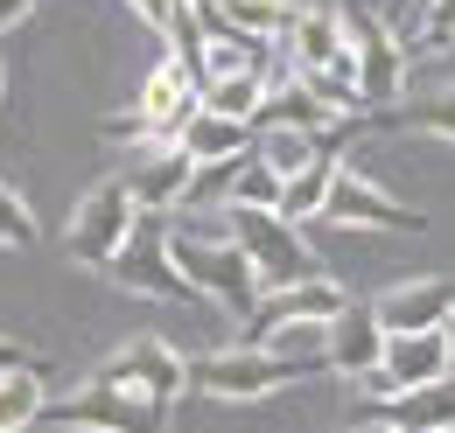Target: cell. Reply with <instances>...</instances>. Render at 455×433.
<instances>
[{
	"mask_svg": "<svg viewBox=\"0 0 455 433\" xmlns=\"http://www.w3.org/2000/svg\"><path fill=\"white\" fill-rule=\"evenodd\" d=\"M337 168H343V161H308L301 175H287V182H281V203H274V216H287V224H301V216H323V196H330Z\"/></svg>",
	"mask_w": 455,
	"mask_h": 433,
	"instance_id": "44dd1931",
	"label": "cell"
},
{
	"mask_svg": "<svg viewBox=\"0 0 455 433\" xmlns=\"http://www.w3.org/2000/svg\"><path fill=\"white\" fill-rule=\"evenodd\" d=\"M92 384H119V391H140V398H155V405H169L175 391L189 384V357H175L169 342H155V335H140V342H126L113 364L99 371Z\"/></svg>",
	"mask_w": 455,
	"mask_h": 433,
	"instance_id": "9c48e42d",
	"label": "cell"
},
{
	"mask_svg": "<svg viewBox=\"0 0 455 433\" xmlns=\"http://www.w3.org/2000/svg\"><path fill=\"white\" fill-rule=\"evenodd\" d=\"M274 203H281V175L245 154L238 175H231V210H274Z\"/></svg>",
	"mask_w": 455,
	"mask_h": 433,
	"instance_id": "d4e9b609",
	"label": "cell"
},
{
	"mask_svg": "<svg viewBox=\"0 0 455 433\" xmlns=\"http://www.w3.org/2000/svg\"><path fill=\"white\" fill-rule=\"evenodd\" d=\"M36 420L50 427H92V433H162L169 427V405L140 398V391H119V384H84L57 405H43Z\"/></svg>",
	"mask_w": 455,
	"mask_h": 433,
	"instance_id": "277c9868",
	"label": "cell"
},
{
	"mask_svg": "<svg viewBox=\"0 0 455 433\" xmlns=\"http://www.w3.org/2000/svg\"><path fill=\"white\" fill-rule=\"evenodd\" d=\"M43 371H50V364H28V371H0V433L36 427V413H43Z\"/></svg>",
	"mask_w": 455,
	"mask_h": 433,
	"instance_id": "ffe728a7",
	"label": "cell"
},
{
	"mask_svg": "<svg viewBox=\"0 0 455 433\" xmlns=\"http://www.w3.org/2000/svg\"><path fill=\"white\" fill-rule=\"evenodd\" d=\"M252 161H267L274 175H301V168L315 161V133H287V126H267V133H252Z\"/></svg>",
	"mask_w": 455,
	"mask_h": 433,
	"instance_id": "cb8c5ba5",
	"label": "cell"
},
{
	"mask_svg": "<svg viewBox=\"0 0 455 433\" xmlns=\"http://www.w3.org/2000/svg\"><path fill=\"white\" fill-rule=\"evenodd\" d=\"M420 35H427V50H455V0H427L420 7Z\"/></svg>",
	"mask_w": 455,
	"mask_h": 433,
	"instance_id": "83f0119b",
	"label": "cell"
},
{
	"mask_svg": "<svg viewBox=\"0 0 455 433\" xmlns=\"http://www.w3.org/2000/svg\"><path fill=\"white\" fill-rule=\"evenodd\" d=\"M294 378H315V364L301 357H274V350H211V357H189V384L218 391V398H267Z\"/></svg>",
	"mask_w": 455,
	"mask_h": 433,
	"instance_id": "3957f363",
	"label": "cell"
},
{
	"mask_svg": "<svg viewBox=\"0 0 455 433\" xmlns=\"http://www.w3.org/2000/svg\"><path fill=\"white\" fill-rule=\"evenodd\" d=\"M371 315L386 335H413V328H442L455 315V287L449 279H406L393 294H379L371 301Z\"/></svg>",
	"mask_w": 455,
	"mask_h": 433,
	"instance_id": "2e32d148",
	"label": "cell"
},
{
	"mask_svg": "<svg viewBox=\"0 0 455 433\" xmlns=\"http://www.w3.org/2000/svg\"><path fill=\"white\" fill-rule=\"evenodd\" d=\"M323 216L330 224H371V231H427V216L393 203L379 182H364V175H350L337 168V182H330V196H323Z\"/></svg>",
	"mask_w": 455,
	"mask_h": 433,
	"instance_id": "4fadbf2b",
	"label": "cell"
},
{
	"mask_svg": "<svg viewBox=\"0 0 455 433\" xmlns=\"http://www.w3.org/2000/svg\"><path fill=\"white\" fill-rule=\"evenodd\" d=\"M371 433H393V427H371Z\"/></svg>",
	"mask_w": 455,
	"mask_h": 433,
	"instance_id": "836d02e7",
	"label": "cell"
},
{
	"mask_svg": "<svg viewBox=\"0 0 455 433\" xmlns=\"http://www.w3.org/2000/svg\"><path fill=\"white\" fill-rule=\"evenodd\" d=\"M231 245L252 259V272H259V294H274V287H294V279H315V252L301 245V231L287 224V216L274 210H231Z\"/></svg>",
	"mask_w": 455,
	"mask_h": 433,
	"instance_id": "7a4b0ae2",
	"label": "cell"
},
{
	"mask_svg": "<svg viewBox=\"0 0 455 433\" xmlns=\"http://www.w3.org/2000/svg\"><path fill=\"white\" fill-rule=\"evenodd\" d=\"M259 98H267V77H259V70H231V77H211V84H204V112H225V119H245V126H252Z\"/></svg>",
	"mask_w": 455,
	"mask_h": 433,
	"instance_id": "7402d4cb",
	"label": "cell"
},
{
	"mask_svg": "<svg viewBox=\"0 0 455 433\" xmlns=\"http://www.w3.org/2000/svg\"><path fill=\"white\" fill-rule=\"evenodd\" d=\"M28 7H36V0H0V35H7L14 21H28Z\"/></svg>",
	"mask_w": 455,
	"mask_h": 433,
	"instance_id": "1f68e13d",
	"label": "cell"
},
{
	"mask_svg": "<svg viewBox=\"0 0 455 433\" xmlns=\"http://www.w3.org/2000/svg\"><path fill=\"white\" fill-rule=\"evenodd\" d=\"M350 91H357L364 112L399 106V91H406V43H399L379 14H364L357 35H350Z\"/></svg>",
	"mask_w": 455,
	"mask_h": 433,
	"instance_id": "5b68a950",
	"label": "cell"
},
{
	"mask_svg": "<svg viewBox=\"0 0 455 433\" xmlns=\"http://www.w3.org/2000/svg\"><path fill=\"white\" fill-rule=\"evenodd\" d=\"M28 364H43V357H36V350H21V342H7V335H0V371H28Z\"/></svg>",
	"mask_w": 455,
	"mask_h": 433,
	"instance_id": "4dcf8cb0",
	"label": "cell"
},
{
	"mask_svg": "<svg viewBox=\"0 0 455 433\" xmlns=\"http://www.w3.org/2000/svg\"><path fill=\"white\" fill-rule=\"evenodd\" d=\"M126 287V294H148V301H196L189 294V279L175 272V259H169V238H162V224L155 216H140L133 224V238L113 252V266H106Z\"/></svg>",
	"mask_w": 455,
	"mask_h": 433,
	"instance_id": "52a82bcc",
	"label": "cell"
},
{
	"mask_svg": "<svg viewBox=\"0 0 455 433\" xmlns=\"http://www.w3.org/2000/svg\"><path fill=\"white\" fill-rule=\"evenodd\" d=\"M337 112L323 106V98H308V84L301 77H287V84H274L267 98H259V112H252V133H267V126H287V133H323Z\"/></svg>",
	"mask_w": 455,
	"mask_h": 433,
	"instance_id": "ac0fdd59",
	"label": "cell"
},
{
	"mask_svg": "<svg viewBox=\"0 0 455 433\" xmlns=\"http://www.w3.org/2000/svg\"><path fill=\"white\" fill-rule=\"evenodd\" d=\"M231 175H238V161H196L189 189H182V210H189V203H218V210H225L231 203Z\"/></svg>",
	"mask_w": 455,
	"mask_h": 433,
	"instance_id": "484cf974",
	"label": "cell"
},
{
	"mask_svg": "<svg viewBox=\"0 0 455 433\" xmlns=\"http://www.w3.org/2000/svg\"><path fill=\"white\" fill-rule=\"evenodd\" d=\"M133 224H140V210H133V196H126V182H99L84 203H77V216H70V259L77 266H113V252L133 238Z\"/></svg>",
	"mask_w": 455,
	"mask_h": 433,
	"instance_id": "8992f818",
	"label": "cell"
},
{
	"mask_svg": "<svg viewBox=\"0 0 455 433\" xmlns=\"http://www.w3.org/2000/svg\"><path fill=\"white\" fill-rule=\"evenodd\" d=\"M0 245H14V252H28L36 245V210L0 182Z\"/></svg>",
	"mask_w": 455,
	"mask_h": 433,
	"instance_id": "4316f807",
	"label": "cell"
},
{
	"mask_svg": "<svg viewBox=\"0 0 455 433\" xmlns=\"http://www.w3.org/2000/svg\"><path fill=\"white\" fill-rule=\"evenodd\" d=\"M337 308H350V294H343L337 279H294V287H274V294H259V308L245 315V350H259L274 328H287V322H330Z\"/></svg>",
	"mask_w": 455,
	"mask_h": 433,
	"instance_id": "ba28073f",
	"label": "cell"
},
{
	"mask_svg": "<svg viewBox=\"0 0 455 433\" xmlns=\"http://www.w3.org/2000/svg\"><path fill=\"white\" fill-rule=\"evenodd\" d=\"M126 7H133V14H140L155 35H169V21L182 14V7H189V0H126Z\"/></svg>",
	"mask_w": 455,
	"mask_h": 433,
	"instance_id": "f1b7e54d",
	"label": "cell"
},
{
	"mask_svg": "<svg viewBox=\"0 0 455 433\" xmlns=\"http://www.w3.org/2000/svg\"><path fill=\"white\" fill-rule=\"evenodd\" d=\"M169 259H175V272L189 279V294L218 301V308H231V315H252V308H259V272H252V259H245L231 238L175 231V238H169Z\"/></svg>",
	"mask_w": 455,
	"mask_h": 433,
	"instance_id": "6da1fadb",
	"label": "cell"
},
{
	"mask_svg": "<svg viewBox=\"0 0 455 433\" xmlns=\"http://www.w3.org/2000/svg\"><path fill=\"white\" fill-rule=\"evenodd\" d=\"M427 378H449V350H442V328H413V335H386V357L379 371L364 378L371 398H393V391H413Z\"/></svg>",
	"mask_w": 455,
	"mask_h": 433,
	"instance_id": "7c38bea8",
	"label": "cell"
},
{
	"mask_svg": "<svg viewBox=\"0 0 455 433\" xmlns=\"http://www.w3.org/2000/svg\"><path fill=\"white\" fill-rule=\"evenodd\" d=\"M175 147H182L189 161H245V154H252V126H245V119H225V112H204V106H196V119L175 133Z\"/></svg>",
	"mask_w": 455,
	"mask_h": 433,
	"instance_id": "e0dca14e",
	"label": "cell"
},
{
	"mask_svg": "<svg viewBox=\"0 0 455 433\" xmlns=\"http://www.w3.org/2000/svg\"><path fill=\"white\" fill-rule=\"evenodd\" d=\"M204 7L218 21H231V28L259 35V43H287L294 21H301V0H204Z\"/></svg>",
	"mask_w": 455,
	"mask_h": 433,
	"instance_id": "d6986e66",
	"label": "cell"
},
{
	"mask_svg": "<svg viewBox=\"0 0 455 433\" xmlns=\"http://www.w3.org/2000/svg\"><path fill=\"white\" fill-rule=\"evenodd\" d=\"M287 56H294L301 77H350V28L330 7H301L294 35H287Z\"/></svg>",
	"mask_w": 455,
	"mask_h": 433,
	"instance_id": "9a60e30c",
	"label": "cell"
},
{
	"mask_svg": "<svg viewBox=\"0 0 455 433\" xmlns=\"http://www.w3.org/2000/svg\"><path fill=\"white\" fill-rule=\"evenodd\" d=\"M106 140H140V147H148V119H140V112H126V119H106Z\"/></svg>",
	"mask_w": 455,
	"mask_h": 433,
	"instance_id": "f546056e",
	"label": "cell"
},
{
	"mask_svg": "<svg viewBox=\"0 0 455 433\" xmlns=\"http://www.w3.org/2000/svg\"><path fill=\"white\" fill-rule=\"evenodd\" d=\"M442 350H449V378H455V315L442 322Z\"/></svg>",
	"mask_w": 455,
	"mask_h": 433,
	"instance_id": "d6a6232c",
	"label": "cell"
},
{
	"mask_svg": "<svg viewBox=\"0 0 455 433\" xmlns=\"http://www.w3.org/2000/svg\"><path fill=\"white\" fill-rule=\"evenodd\" d=\"M357 427H393V433H455V378H427L413 391L357 405Z\"/></svg>",
	"mask_w": 455,
	"mask_h": 433,
	"instance_id": "30bf717a",
	"label": "cell"
},
{
	"mask_svg": "<svg viewBox=\"0 0 455 433\" xmlns=\"http://www.w3.org/2000/svg\"><path fill=\"white\" fill-rule=\"evenodd\" d=\"M379 357H386V328H379V315H371L364 301H350V308H337V315L323 322V371L364 384L379 371Z\"/></svg>",
	"mask_w": 455,
	"mask_h": 433,
	"instance_id": "8fae6325",
	"label": "cell"
},
{
	"mask_svg": "<svg viewBox=\"0 0 455 433\" xmlns=\"http://www.w3.org/2000/svg\"><path fill=\"white\" fill-rule=\"evenodd\" d=\"M364 126H413V133L455 140V91H435V98H420V106H386V112H371Z\"/></svg>",
	"mask_w": 455,
	"mask_h": 433,
	"instance_id": "603a6c76",
	"label": "cell"
},
{
	"mask_svg": "<svg viewBox=\"0 0 455 433\" xmlns=\"http://www.w3.org/2000/svg\"><path fill=\"white\" fill-rule=\"evenodd\" d=\"M189 175H196V161H189L182 147H140V161L126 168L119 182H126V196H133L140 216H169V210H182Z\"/></svg>",
	"mask_w": 455,
	"mask_h": 433,
	"instance_id": "5bb4252c",
	"label": "cell"
}]
</instances>
